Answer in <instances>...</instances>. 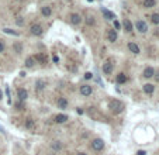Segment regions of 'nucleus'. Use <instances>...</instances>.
<instances>
[{
    "label": "nucleus",
    "instance_id": "obj_15",
    "mask_svg": "<svg viewBox=\"0 0 159 155\" xmlns=\"http://www.w3.org/2000/svg\"><path fill=\"white\" fill-rule=\"evenodd\" d=\"M124 28H125L127 33H132V28H134V27H132V23L128 19L124 20Z\"/></svg>",
    "mask_w": 159,
    "mask_h": 155
},
{
    "label": "nucleus",
    "instance_id": "obj_23",
    "mask_svg": "<svg viewBox=\"0 0 159 155\" xmlns=\"http://www.w3.org/2000/svg\"><path fill=\"white\" fill-rule=\"evenodd\" d=\"M155 4H156L155 0H144V7H146V9H151V7H154Z\"/></svg>",
    "mask_w": 159,
    "mask_h": 155
},
{
    "label": "nucleus",
    "instance_id": "obj_24",
    "mask_svg": "<svg viewBox=\"0 0 159 155\" xmlns=\"http://www.w3.org/2000/svg\"><path fill=\"white\" fill-rule=\"evenodd\" d=\"M52 148H54L55 151H59V150L62 148V144H61V141H54V144H52Z\"/></svg>",
    "mask_w": 159,
    "mask_h": 155
},
{
    "label": "nucleus",
    "instance_id": "obj_1",
    "mask_svg": "<svg viewBox=\"0 0 159 155\" xmlns=\"http://www.w3.org/2000/svg\"><path fill=\"white\" fill-rule=\"evenodd\" d=\"M110 109H111L113 113L118 114V113H121V111L124 110V104H123L120 100L114 99V100H110Z\"/></svg>",
    "mask_w": 159,
    "mask_h": 155
},
{
    "label": "nucleus",
    "instance_id": "obj_9",
    "mask_svg": "<svg viewBox=\"0 0 159 155\" xmlns=\"http://www.w3.org/2000/svg\"><path fill=\"white\" fill-rule=\"evenodd\" d=\"M56 104H58V109H66L68 107V100L65 97H59Z\"/></svg>",
    "mask_w": 159,
    "mask_h": 155
},
{
    "label": "nucleus",
    "instance_id": "obj_25",
    "mask_svg": "<svg viewBox=\"0 0 159 155\" xmlns=\"http://www.w3.org/2000/svg\"><path fill=\"white\" fill-rule=\"evenodd\" d=\"M25 127L27 128H32L34 127V120L32 118H27L25 120Z\"/></svg>",
    "mask_w": 159,
    "mask_h": 155
},
{
    "label": "nucleus",
    "instance_id": "obj_16",
    "mask_svg": "<svg viewBox=\"0 0 159 155\" xmlns=\"http://www.w3.org/2000/svg\"><path fill=\"white\" fill-rule=\"evenodd\" d=\"M154 90H155V86H154V85H151V83H146V85H144V92H145V93H148V94H152V93H154Z\"/></svg>",
    "mask_w": 159,
    "mask_h": 155
},
{
    "label": "nucleus",
    "instance_id": "obj_7",
    "mask_svg": "<svg viewBox=\"0 0 159 155\" xmlns=\"http://www.w3.org/2000/svg\"><path fill=\"white\" fill-rule=\"evenodd\" d=\"M111 72H113V64H111V62H106V64H103V73L110 75Z\"/></svg>",
    "mask_w": 159,
    "mask_h": 155
},
{
    "label": "nucleus",
    "instance_id": "obj_5",
    "mask_svg": "<svg viewBox=\"0 0 159 155\" xmlns=\"http://www.w3.org/2000/svg\"><path fill=\"white\" fill-rule=\"evenodd\" d=\"M91 93H93L91 86H89V85H83V86H80V94H82V96H90Z\"/></svg>",
    "mask_w": 159,
    "mask_h": 155
},
{
    "label": "nucleus",
    "instance_id": "obj_33",
    "mask_svg": "<svg viewBox=\"0 0 159 155\" xmlns=\"http://www.w3.org/2000/svg\"><path fill=\"white\" fill-rule=\"evenodd\" d=\"M138 155H145V151H138Z\"/></svg>",
    "mask_w": 159,
    "mask_h": 155
},
{
    "label": "nucleus",
    "instance_id": "obj_17",
    "mask_svg": "<svg viewBox=\"0 0 159 155\" xmlns=\"http://www.w3.org/2000/svg\"><path fill=\"white\" fill-rule=\"evenodd\" d=\"M101 11H103V16H104L107 20H114V19H115V17H114V14L111 13V11H110V10H107V9H103Z\"/></svg>",
    "mask_w": 159,
    "mask_h": 155
},
{
    "label": "nucleus",
    "instance_id": "obj_26",
    "mask_svg": "<svg viewBox=\"0 0 159 155\" xmlns=\"http://www.w3.org/2000/svg\"><path fill=\"white\" fill-rule=\"evenodd\" d=\"M3 31H4V33H7V34H13V35H19V33H17V31H13V30H10V28H4Z\"/></svg>",
    "mask_w": 159,
    "mask_h": 155
},
{
    "label": "nucleus",
    "instance_id": "obj_3",
    "mask_svg": "<svg viewBox=\"0 0 159 155\" xmlns=\"http://www.w3.org/2000/svg\"><path fill=\"white\" fill-rule=\"evenodd\" d=\"M31 34H34V35H42V33H44V30H42V27L41 25H38V24H32L31 25Z\"/></svg>",
    "mask_w": 159,
    "mask_h": 155
},
{
    "label": "nucleus",
    "instance_id": "obj_34",
    "mask_svg": "<svg viewBox=\"0 0 159 155\" xmlns=\"http://www.w3.org/2000/svg\"><path fill=\"white\" fill-rule=\"evenodd\" d=\"M1 97H3V92H1V89H0V100H1Z\"/></svg>",
    "mask_w": 159,
    "mask_h": 155
},
{
    "label": "nucleus",
    "instance_id": "obj_12",
    "mask_svg": "<svg viewBox=\"0 0 159 155\" xmlns=\"http://www.w3.org/2000/svg\"><path fill=\"white\" fill-rule=\"evenodd\" d=\"M13 51H14L17 55H20V54L23 52V45H21V43H14V44H13Z\"/></svg>",
    "mask_w": 159,
    "mask_h": 155
},
{
    "label": "nucleus",
    "instance_id": "obj_21",
    "mask_svg": "<svg viewBox=\"0 0 159 155\" xmlns=\"http://www.w3.org/2000/svg\"><path fill=\"white\" fill-rule=\"evenodd\" d=\"M41 13H42V16L49 17V16H51V13H52V10H51V7H49V6H45V7H42V9H41Z\"/></svg>",
    "mask_w": 159,
    "mask_h": 155
},
{
    "label": "nucleus",
    "instance_id": "obj_28",
    "mask_svg": "<svg viewBox=\"0 0 159 155\" xmlns=\"http://www.w3.org/2000/svg\"><path fill=\"white\" fill-rule=\"evenodd\" d=\"M87 24L89 25H93L94 24V17H87Z\"/></svg>",
    "mask_w": 159,
    "mask_h": 155
},
{
    "label": "nucleus",
    "instance_id": "obj_20",
    "mask_svg": "<svg viewBox=\"0 0 159 155\" xmlns=\"http://www.w3.org/2000/svg\"><path fill=\"white\" fill-rule=\"evenodd\" d=\"M45 86H46V82L45 80H42V79H40V80L35 82V89H37V90H42Z\"/></svg>",
    "mask_w": 159,
    "mask_h": 155
},
{
    "label": "nucleus",
    "instance_id": "obj_14",
    "mask_svg": "<svg viewBox=\"0 0 159 155\" xmlns=\"http://www.w3.org/2000/svg\"><path fill=\"white\" fill-rule=\"evenodd\" d=\"M128 49L132 52V54H139V47L135 43H128Z\"/></svg>",
    "mask_w": 159,
    "mask_h": 155
},
{
    "label": "nucleus",
    "instance_id": "obj_32",
    "mask_svg": "<svg viewBox=\"0 0 159 155\" xmlns=\"http://www.w3.org/2000/svg\"><path fill=\"white\" fill-rule=\"evenodd\" d=\"M54 62H55V64H58V62H59V58H58V57H56V55H55V57H54Z\"/></svg>",
    "mask_w": 159,
    "mask_h": 155
},
{
    "label": "nucleus",
    "instance_id": "obj_6",
    "mask_svg": "<svg viewBox=\"0 0 159 155\" xmlns=\"http://www.w3.org/2000/svg\"><path fill=\"white\" fill-rule=\"evenodd\" d=\"M107 40H109L110 43L117 41V31H115V30H109V31H107Z\"/></svg>",
    "mask_w": 159,
    "mask_h": 155
},
{
    "label": "nucleus",
    "instance_id": "obj_29",
    "mask_svg": "<svg viewBox=\"0 0 159 155\" xmlns=\"http://www.w3.org/2000/svg\"><path fill=\"white\" fill-rule=\"evenodd\" d=\"M3 51H4V43H3V41H0V54H1Z\"/></svg>",
    "mask_w": 159,
    "mask_h": 155
},
{
    "label": "nucleus",
    "instance_id": "obj_11",
    "mask_svg": "<svg viewBox=\"0 0 159 155\" xmlns=\"http://www.w3.org/2000/svg\"><path fill=\"white\" fill-rule=\"evenodd\" d=\"M34 59H35V62L38 61V62H40V64H42V65L46 64V57L44 55V54H37V55L34 57Z\"/></svg>",
    "mask_w": 159,
    "mask_h": 155
},
{
    "label": "nucleus",
    "instance_id": "obj_31",
    "mask_svg": "<svg viewBox=\"0 0 159 155\" xmlns=\"http://www.w3.org/2000/svg\"><path fill=\"white\" fill-rule=\"evenodd\" d=\"M91 76H93V75H91L90 72H86V73H85V78H86V79H90Z\"/></svg>",
    "mask_w": 159,
    "mask_h": 155
},
{
    "label": "nucleus",
    "instance_id": "obj_22",
    "mask_svg": "<svg viewBox=\"0 0 159 155\" xmlns=\"http://www.w3.org/2000/svg\"><path fill=\"white\" fill-rule=\"evenodd\" d=\"M34 64H35L34 57H28V58L25 59V67H27V68H32V67H34Z\"/></svg>",
    "mask_w": 159,
    "mask_h": 155
},
{
    "label": "nucleus",
    "instance_id": "obj_27",
    "mask_svg": "<svg viewBox=\"0 0 159 155\" xmlns=\"http://www.w3.org/2000/svg\"><path fill=\"white\" fill-rule=\"evenodd\" d=\"M152 23L154 24H159V14H152Z\"/></svg>",
    "mask_w": 159,
    "mask_h": 155
},
{
    "label": "nucleus",
    "instance_id": "obj_30",
    "mask_svg": "<svg viewBox=\"0 0 159 155\" xmlns=\"http://www.w3.org/2000/svg\"><path fill=\"white\" fill-rule=\"evenodd\" d=\"M114 27H115V31H117V30H120V23L114 21Z\"/></svg>",
    "mask_w": 159,
    "mask_h": 155
},
{
    "label": "nucleus",
    "instance_id": "obj_2",
    "mask_svg": "<svg viewBox=\"0 0 159 155\" xmlns=\"http://www.w3.org/2000/svg\"><path fill=\"white\" fill-rule=\"evenodd\" d=\"M90 145H91V148H93L94 151H101V150L104 148V141L100 140V138H96V140L91 141Z\"/></svg>",
    "mask_w": 159,
    "mask_h": 155
},
{
    "label": "nucleus",
    "instance_id": "obj_18",
    "mask_svg": "<svg viewBox=\"0 0 159 155\" xmlns=\"http://www.w3.org/2000/svg\"><path fill=\"white\" fill-rule=\"evenodd\" d=\"M127 79H128V78H127L124 73H118V75H117V78H115L117 83H120V85H121V83H125V82H127Z\"/></svg>",
    "mask_w": 159,
    "mask_h": 155
},
{
    "label": "nucleus",
    "instance_id": "obj_10",
    "mask_svg": "<svg viewBox=\"0 0 159 155\" xmlns=\"http://www.w3.org/2000/svg\"><path fill=\"white\" fill-rule=\"evenodd\" d=\"M17 96H19L20 100H25V99L28 97V93H27L25 89H19V90H17Z\"/></svg>",
    "mask_w": 159,
    "mask_h": 155
},
{
    "label": "nucleus",
    "instance_id": "obj_19",
    "mask_svg": "<svg viewBox=\"0 0 159 155\" xmlns=\"http://www.w3.org/2000/svg\"><path fill=\"white\" fill-rule=\"evenodd\" d=\"M66 120H68V116L66 114H58V116H55V121L59 123V124L61 123H65Z\"/></svg>",
    "mask_w": 159,
    "mask_h": 155
},
{
    "label": "nucleus",
    "instance_id": "obj_37",
    "mask_svg": "<svg viewBox=\"0 0 159 155\" xmlns=\"http://www.w3.org/2000/svg\"><path fill=\"white\" fill-rule=\"evenodd\" d=\"M89 1H93V0H89Z\"/></svg>",
    "mask_w": 159,
    "mask_h": 155
},
{
    "label": "nucleus",
    "instance_id": "obj_4",
    "mask_svg": "<svg viewBox=\"0 0 159 155\" xmlns=\"http://www.w3.org/2000/svg\"><path fill=\"white\" fill-rule=\"evenodd\" d=\"M135 27H136V30H138L139 33H146V31H148V25H146V23L142 21V20H138V21L135 23Z\"/></svg>",
    "mask_w": 159,
    "mask_h": 155
},
{
    "label": "nucleus",
    "instance_id": "obj_36",
    "mask_svg": "<svg viewBox=\"0 0 159 155\" xmlns=\"http://www.w3.org/2000/svg\"><path fill=\"white\" fill-rule=\"evenodd\" d=\"M156 80H159V75H158V76H156Z\"/></svg>",
    "mask_w": 159,
    "mask_h": 155
},
{
    "label": "nucleus",
    "instance_id": "obj_35",
    "mask_svg": "<svg viewBox=\"0 0 159 155\" xmlns=\"http://www.w3.org/2000/svg\"><path fill=\"white\" fill-rule=\"evenodd\" d=\"M79 155H86V154H85V152H80V154H79Z\"/></svg>",
    "mask_w": 159,
    "mask_h": 155
},
{
    "label": "nucleus",
    "instance_id": "obj_8",
    "mask_svg": "<svg viewBox=\"0 0 159 155\" xmlns=\"http://www.w3.org/2000/svg\"><path fill=\"white\" fill-rule=\"evenodd\" d=\"M69 20H70L72 24L78 25V24H80V23H82V17H80V14H76V13H75V14H72V16H70V19H69Z\"/></svg>",
    "mask_w": 159,
    "mask_h": 155
},
{
    "label": "nucleus",
    "instance_id": "obj_13",
    "mask_svg": "<svg viewBox=\"0 0 159 155\" xmlns=\"http://www.w3.org/2000/svg\"><path fill=\"white\" fill-rule=\"evenodd\" d=\"M154 75H155V71H154V68H151V67L145 68V71H144V76H145V78H152Z\"/></svg>",
    "mask_w": 159,
    "mask_h": 155
}]
</instances>
